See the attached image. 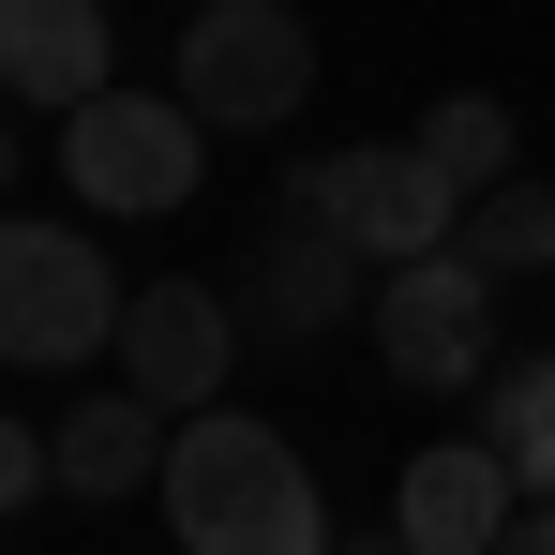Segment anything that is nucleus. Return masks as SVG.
I'll list each match as a JSON object with an SVG mask.
<instances>
[{"label":"nucleus","mask_w":555,"mask_h":555,"mask_svg":"<svg viewBox=\"0 0 555 555\" xmlns=\"http://www.w3.org/2000/svg\"><path fill=\"white\" fill-rule=\"evenodd\" d=\"M151 495H166L181 555H331V495H315L300 436H271L256 405H195Z\"/></svg>","instance_id":"obj_1"},{"label":"nucleus","mask_w":555,"mask_h":555,"mask_svg":"<svg viewBox=\"0 0 555 555\" xmlns=\"http://www.w3.org/2000/svg\"><path fill=\"white\" fill-rule=\"evenodd\" d=\"M361 241L315 210V166H285V195H271V225L241 241V331L256 346H331L346 315H361Z\"/></svg>","instance_id":"obj_2"},{"label":"nucleus","mask_w":555,"mask_h":555,"mask_svg":"<svg viewBox=\"0 0 555 555\" xmlns=\"http://www.w3.org/2000/svg\"><path fill=\"white\" fill-rule=\"evenodd\" d=\"M181 105L210 135H271L315 105V30H300V0H195L181 30Z\"/></svg>","instance_id":"obj_3"},{"label":"nucleus","mask_w":555,"mask_h":555,"mask_svg":"<svg viewBox=\"0 0 555 555\" xmlns=\"http://www.w3.org/2000/svg\"><path fill=\"white\" fill-rule=\"evenodd\" d=\"M61 181L91 195V210H181L210 181V120L181 91H91L61 120Z\"/></svg>","instance_id":"obj_4"},{"label":"nucleus","mask_w":555,"mask_h":555,"mask_svg":"<svg viewBox=\"0 0 555 555\" xmlns=\"http://www.w3.org/2000/svg\"><path fill=\"white\" fill-rule=\"evenodd\" d=\"M105 346H120V271H105V241L0 210V361H105Z\"/></svg>","instance_id":"obj_5"},{"label":"nucleus","mask_w":555,"mask_h":555,"mask_svg":"<svg viewBox=\"0 0 555 555\" xmlns=\"http://www.w3.org/2000/svg\"><path fill=\"white\" fill-rule=\"evenodd\" d=\"M375 361L405 375V390H480V375L511 361V346H495V271H480L465 241L375 271Z\"/></svg>","instance_id":"obj_6"},{"label":"nucleus","mask_w":555,"mask_h":555,"mask_svg":"<svg viewBox=\"0 0 555 555\" xmlns=\"http://www.w3.org/2000/svg\"><path fill=\"white\" fill-rule=\"evenodd\" d=\"M120 390H151L166 421H195V405H225V361H241V300L225 285H195V271H166V285H135L120 300Z\"/></svg>","instance_id":"obj_7"},{"label":"nucleus","mask_w":555,"mask_h":555,"mask_svg":"<svg viewBox=\"0 0 555 555\" xmlns=\"http://www.w3.org/2000/svg\"><path fill=\"white\" fill-rule=\"evenodd\" d=\"M315 210L361 241L375 271L451 256V241H465V195L436 181V151H421V135H390V151H331V166H315Z\"/></svg>","instance_id":"obj_8"},{"label":"nucleus","mask_w":555,"mask_h":555,"mask_svg":"<svg viewBox=\"0 0 555 555\" xmlns=\"http://www.w3.org/2000/svg\"><path fill=\"white\" fill-rule=\"evenodd\" d=\"M511 511H526V480L480 451V436H436V451L390 480V541H405V555H495Z\"/></svg>","instance_id":"obj_9"},{"label":"nucleus","mask_w":555,"mask_h":555,"mask_svg":"<svg viewBox=\"0 0 555 555\" xmlns=\"http://www.w3.org/2000/svg\"><path fill=\"white\" fill-rule=\"evenodd\" d=\"M120 91L105 76V0H0V105H76Z\"/></svg>","instance_id":"obj_10"},{"label":"nucleus","mask_w":555,"mask_h":555,"mask_svg":"<svg viewBox=\"0 0 555 555\" xmlns=\"http://www.w3.org/2000/svg\"><path fill=\"white\" fill-rule=\"evenodd\" d=\"M166 436H181V421H166L151 390H91V405H76V421H61L46 451H61V495H91V511H120L135 480H166Z\"/></svg>","instance_id":"obj_11"},{"label":"nucleus","mask_w":555,"mask_h":555,"mask_svg":"<svg viewBox=\"0 0 555 555\" xmlns=\"http://www.w3.org/2000/svg\"><path fill=\"white\" fill-rule=\"evenodd\" d=\"M480 451L511 465L526 495H555V361H495L480 375Z\"/></svg>","instance_id":"obj_12"},{"label":"nucleus","mask_w":555,"mask_h":555,"mask_svg":"<svg viewBox=\"0 0 555 555\" xmlns=\"http://www.w3.org/2000/svg\"><path fill=\"white\" fill-rule=\"evenodd\" d=\"M421 151H436V181H451V195L526 181V166H511V105H495V91H436V105H421Z\"/></svg>","instance_id":"obj_13"},{"label":"nucleus","mask_w":555,"mask_h":555,"mask_svg":"<svg viewBox=\"0 0 555 555\" xmlns=\"http://www.w3.org/2000/svg\"><path fill=\"white\" fill-rule=\"evenodd\" d=\"M465 256H480L495 285L555 271V181H495V195H465Z\"/></svg>","instance_id":"obj_14"},{"label":"nucleus","mask_w":555,"mask_h":555,"mask_svg":"<svg viewBox=\"0 0 555 555\" xmlns=\"http://www.w3.org/2000/svg\"><path fill=\"white\" fill-rule=\"evenodd\" d=\"M30 495H61V451H46V436H30V421L0 405V526H15Z\"/></svg>","instance_id":"obj_15"},{"label":"nucleus","mask_w":555,"mask_h":555,"mask_svg":"<svg viewBox=\"0 0 555 555\" xmlns=\"http://www.w3.org/2000/svg\"><path fill=\"white\" fill-rule=\"evenodd\" d=\"M495 555H555V495H526V511H511V541Z\"/></svg>","instance_id":"obj_16"},{"label":"nucleus","mask_w":555,"mask_h":555,"mask_svg":"<svg viewBox=\"0 0 555 555\" xmlns=\"http://www.w3.org/2000/svg\"><path fill=\"white\" fill-rule=\"evenodd\" d=\"M0 181H15V120H0Z\"/></svg>","instance_id":"obj_17"},{"label":"nucleus","mask_w":555,"mask_h":555,"mask_svg":"<svg viewBox=\"0 0 555 555\" xmlns=\"http://www.w3.org/2000/svg\"><path fill=\"white\" fill-rule=\"evenodd\" d=\"M346 555H361V541H346ZM375 555H405V541H375Z\"/></svg>","instance_id":"obj_18"}]
</instances>
